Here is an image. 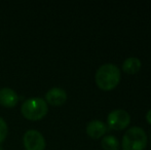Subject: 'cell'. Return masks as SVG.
<instances>
[{
  "instance_id": "cell-1",
  "label": "cell",
  "mask_w": 151,
  "mask_h": 150,
  "mask_svg": "<svg viewBox=\"0 0 151 150\" xmlns=\"http://www.w3.org/2000/svg\"><path fill=\"white\" fill-rule=\"evenodd\" d=\"M121 79L120 69L112 63H106L98 68L95 74L97 86L104 92H110L119 84Z\"/></svg>"
},
{
  "instance_id": "cell-2",
  "label": "cell",
  "mask_w": 151,
  "mask_h": 150,
  "mask_svg": "<svg viewBox=\"0 0 151 150\" xmlns=\"http://www.w3.org/2000/svg\"><path fill=\"white\" fill-rule=\"evenodd\" d=\"M148 137L140 126H132L123 134L121 139L122 150H144L147 146Z\"/></svg>"
},
{
  "instance_id": "cell-3",
  "label": "cell",
  "mask_w": 151,
  "mask_h": 150,
  "mask_svg": "<svg viewBox=\"0 0 151 150\" xmlns=\"http://www.w3.org/2000/svg\"><path fill=\"white\" fill-rule=\"evenodd\" d=\"M23 116L29 120H40L48 112V106L45 100L39 97L29 98L21 107Z\"/></svg>"
},
{
  "instance_id": "cell-4",
  "label": "cell",
  "mask_w": 151,
  "mask_h": 150,
  "mask_svg": "<svg viewBox=\"0 0 151 150\" xmlns=\"http://www.w3.org/2000/svg\"><path fill=\"white\" fill-rule=\"evenodd\" d=\"M131 123V115L123 109L112 110L107 116V126L114 131L125 130Z\"/></svg>"
},
{
  "instance_id": "cell-5",
  "label": "cell",
  "mask_w": 151,
  "mask_h": 150,
  "mask_svg": "<svg viewBox=\"0 0 151 150\" xmlns=\"http://www.w3.org/2000/svg\"><path fill=\"white\" fill-rule=\"evenodd\" d=\"M23 143L26 150H44L45 140L40 132L36 130H29L25 133Z\"/></svg>"
},
{
  "instance_id": "cell-6",
  "label": "cell",
  "mask_w": 151,
  "mask_h": 150,
  "mask_svg": "<svg viewBox=\"0 0 151 150\" xmlns=\"http://www.w3.org/2000/svg\"><path fill=\"white\" fill-rule=\"evenodd\" d=\"M46 104L59 107L67 102V93L62 88H52L45 95Z\"/></svg>"
},
{
  "instance_id": "cell-7",
  "label": "cell",
  "mask_w": 151,
  "mask_h": 150,
  "mask_svg": "<svg viewBox=\"0 0 151 150\" xmlns=\"http://www.w3.org/2000/svg\"><path fill=\"white\" fill-rule=\"evenodd\" d=\"M108 126L105 122H103L102 120L93 119L91 120L88 124H86V132L88 134V136H90L91 139H101L105 136V134L107 133Z\"/></svg>"
},
{
  "instance_id": "cell-8",
  "label": "cell",
  "mask_w": 151,
  "mask_h": 150,
  "mask_svg": "<svg viewBox=\"0 0 151 150\" xmlns=\"http://www.w3.org/2000/svg\"><path fill=\"white\" fill-rule=\"evenodd\" d=\"M19 102V96L9 88H0V105L5 108H14Z\"/></svg>"
},
{
  "instance_id": "cell-9",
  "label": "cell",
  "mask_w": 151,
  "mask_h": 150,
  "mask_svg": "<svg viewBox=\"0 0 151 150\" xmlns=\"http://www.w3.org/2000/svg\"><path fill=\"white\" fill-rule=\"evenodd\" d=\"M142 67V63L136 57H129V58L125 59L122 63V66L121 69L125 74L129 75H135L141 70Z\"/></svg>"
},
{
  "instance_id": "cell-10",
  "label": "cell",
  "mask_w": 151,
  "mask_h": 150,
  "mask_svg": "<svg viewBox=\"0 0 151 150\" xmlns=\"http://www.w3.org/2000/svg\"><path fill=\"white\" fill-rule=\"evenodd\" d=\"M101 146L103 150H119L120 142L113 135H107L102 138Z\"/></svg>"
},
{
  "instance_id": "cell-11",
  "label": "cell",
  "mask_w": 151,
  "mask_h": 150,
  "mask_svg": "<svg viewBox=\"0 0 151 150\" xmlns=\"http://www.w3.org/2000/svg\"><path fill=\"white\" fill-rule=\"evenodd\" d=\"M7 133H8L7 124H6L5 120H4L3 118L0 117V144L6 139Z\"/></svg>"
},
{
  "instance_id": "cell-12",
  "label": "cell",
  "mask_w": 151,
  "mask_h": 150,
  "mask_svg": "<svg viewBox=\"0 0 151 150\" xmlns=\"http://www.w3.org/2000/svg\"><path fill=\"white\" fill-rule=\"evenodd\" d=\"M146 120H147V122L151 126V109L148 110V112L146 113Z\"/></svg>"
},
{
  "instance_id": "cell-13",
  "label": "cell",
  "mask_w": 151,
  "mask_h": 150,
  "mask_svg": "<svg viewBox=\"0 0 151 150\" xmlns=\"http://www.w3.org/2000/svg\"><path fill=\"white\" fill-rule=\"evenodd\" d=\"M0 150H2V149H1V148H0Z\"/></svg>"
}]
</instances>
